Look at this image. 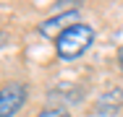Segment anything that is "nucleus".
<instances>
[{
    "label": "nucleus",
    "instance_id": "obj_1",
    "mask_svg": "<svg viewBox=\"0 0 123 117\" xmlns=\"http://www.w3.org/2000/svg\"><path fill=\"white\" fill-rule=\"evenodd\" d=\"M92 44H94V29L89 23H74L55 39V52L60 60H76Z\"/></svg>",
    "mask_w": 123,
    "mask_h": 117
},
{
    "label": "nucleus",
    "instance_id": "obj_2",
    "mask_svg": "<svg viewBox=\"0 0 123 117\" xmlns=\"http://www.w3.org/2000/svg\"><path fill=\"white\" fill-rule=\"evenodd\" d=\"M26 96H29V91L24 83H18V81L5 83L0 89V117H16L26 104Z\"/></svg>",
    "mask_w": 123,
    "mask_h": 117
},
{
    "label": "nucleus",
    "instance_id": "obj_3",
    "mask_svg": "<svg viewBox=\"0 0 123 117\" xmlns=\"http://www.w3.org/2000/svg\"><path fill=\"white\" fill-rule=\"evenodd\" d=\"M76 16H79L76 11H63V13H58V16H52V18H47V21L39 23V34H42V37H47V39H50V37H55V39H58L68 26H74Z\"/></svg>",
    "mask_w": 123,
    "mask_h": 117
},
{
    "label": "nucleus",
    "instance_id": "obj_4",
    "mask_svg": "<svg viewBox=\"0 0 123 117\" xmlns=\"http://www.w3.org/2000/svg\"><path fill=\"white\" fill-rule=\"evenodd\" d=\"M37 117H71L66 109H58V107H50V109H42Z\"/></svg>",
    "mask_w": 123,
    "mask_h": 117
},
{
    "label": "nucleus",
    "instance_id": "obj_5",
    "mask_svg": "<svg viewBox=\"0 0 123 117\" xmlns=\"http://www.w3.org/2000/svg\"><path fill=\"white\" fill-rule=\"evenodd\" d=\"M118 65H121V70H123V44H121V49H118Z\"/></svg>",
    "mask_w": 123,
    "mask_h": 117
}]
</instances>
